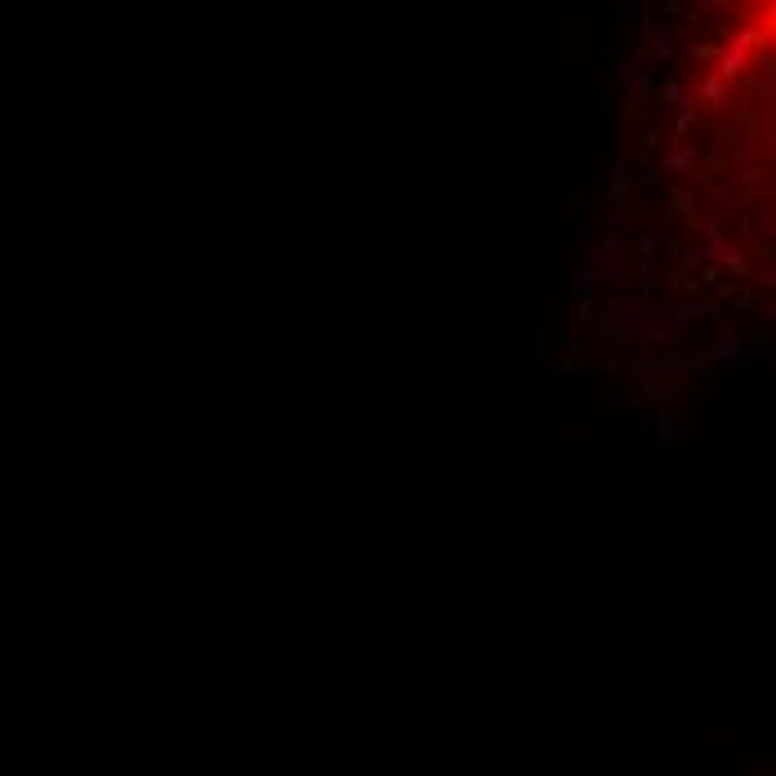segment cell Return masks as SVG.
Returning a JSON list of instances; mask_svg holds the SVG:
<instances>
[{"instance_id": "obj_1", "label": "cell", "mask_w": 776, "mask_h": 776, "mask_svg": "<svg viewBox=\"0 0 776 776\" xmlns=\"http://www.w3.org/2000/svg\"><path fill=\"white\" fill-rule=\"evenodd\" d=\"M589 357L678 384L776 339V0H651Z\"/></svg>"}]
</instances>
